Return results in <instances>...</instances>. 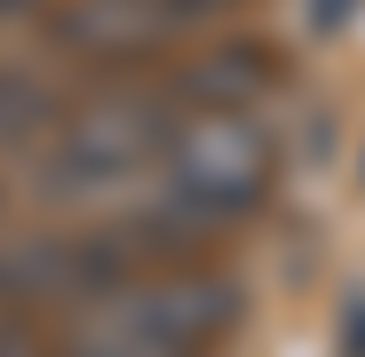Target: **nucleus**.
<instances>
[{"mask_svg": "<svg viewBox=\"0 0 365 357\" xmlns=\"http://www.w3.org/2000/svg\"><path fill=\"white\" fill-rule=\"evenodd\" d=\"M341 341H349V357H365V310H349V326H341Z\"/></svg>", "mask_w": 365, "mask_h": 357, "instance_id": "f8f14e48", "label": "nucleus"}, {"mask_svg": "<svg viewBox=\"0 0 365 357\" xmlns=\"http://www.w3.org/2000/svg\"><path fill=\"white\" fill-rule=\"evenodd\" d=\"M24 9H32V0H0V16H24Z\"/></svg>", "mask_w": 365, "mask_h": 357, "instance_id": "ddd939ff", "label": "nucleus"}, {"mask_svg": "<svg viewBox=\"0 0 365 357\" xmlns=\"http://www.w3.org/2000/svg\"><path fill=\"white\" fill-rule=\"evenodd\" d=\"M135 302H143V318L182 349V357H199V349H215L238 318H247V294H238V278H215V270H167V278H135L128 286Z\"/></svg>", "mask_w": 365, "mask_h": 357, "instance_id": "7ed1b4c3", "label": "nucleus"}, {"mask_svg": "<svg viewBox=\"0 0 365 357\" xmlns=\"http://www.w3.org/2000/svg\"><path fill=\"white\" fill-rule=\"evenodd\" d=\"M0 357H48V349H40V341H32V333H24L9 310H0Z\"/></svg>", "mask_w": 365, "mask_h": 357, "instance_id": "9b49d317", "label": "nucleus"}, {"mask_svg": "<svg viewBox=\"0 0 365 357\" xmlns=\"http://www.w3.org/2000/svg\"><path fill=\"white\" fill-rule=\"evenodd\" d=\"M175 32H182V16L167 0H72L56 16V40L80 56H103V64H135V56L167 48Z\"/></svg>", "mask_w": 365, "mask_h": 357, "instance_id": "20e7f679", "label": "nucleus"}, {"mask_svg": "<svg viewBox=\"0 0 365 357\" xmlns=\"http://www.w3.org/2000/svg\"><path fill=\"white\" fill-rule=\"evenodd\" d=\"M175 128V95H96L80 111H64L48 159L32 167V191L40 199H96L111 183H128L159 159Z\"/></svg>", "mask_w": 365, "mask_h": 357, "instance_id": "f03ea898", "label": "nucleus"}, {"mask_svg": "<svg viewBox=\"0 0 365 357\" xmlns=\"http://www.w3.org/2000/svg\"><path fill=\"white\" fill-rule=\"evenodd\" d=\"M349 9H357V0H302V24H310V32H334Z\"/></svg>", "mask_w": 365, "mask_h": 357, "instance_id": "9d476101", "label": "nucleus"}, {"mask_svg": "<svg viewBox=\"0 0 365 357\" xmlns=\"http://www.w3.org/2000/svg\"><path fill=\"white\" fill-rule=\"evenodd\" d=\"M48 128H56V95H48V80L0 64V143H40Z\"/></svg>", "mask_w": 365, "mask_h": 357, "instance_id": "1a4fd4ad", "label": "nucleus"}, {"mask_svg": "<svg viewBox=\"0 0 365 357\" xmlns=\"http://www.w3.org/2000/svg\"><path fill=\"white\" fill-rule=\"evenodd\" d=\"M215 230H222V222H207L199 207H182L167 183H159V191H151L128 222H119V238L135 247V262H175V254H199Z\"/></svg>", "mask_w": 365, "mask_h": 357, "instance_id": "0eeeda50", "label": "nucleus"}, {"mask_svg": "<svg viewBox=\"0 0 365 357\" xmlns=\"http://www.w3.org/2000/svg\"><path fill=\"white\" fill-rule=\"evenodd\" d=\"M159 183L199 207L207 222H238L270 199V175H278V143L255 111H191L175 119L167 143H159Z\"/></svg>", "mask_w": 365, "mask_h": 357, "instance_id": "f257e3e1", "label": "nucleus"}, {"mask_svg": "<svg viewBox=\"0 0 365 357\" xmlns=\"http://www.w3.org/2000/svg\"><path fill=\"white\" fill-rule=\"evenodd\" d=\"M0 302H72L64 238H9L0 247Z\"/></svg>", "mask_w": 365, "mask_h": 357, "instance_id": "6e6552de", "label": "nucleus"}, {"mask_svg": "<svg viewBox=\"0 0 365 357\" xmlns=\"http://www.w3.org/2000/svg\"><path fill=\"white\" fill-rule=\"evenodd\" d=\"M64 357H182V349L143 318L135 294L119 286V294H103V302H80V318L64 333Z\"/></svg>", "mask_w": 365, "mask_h": 357, "instance_id": "39448f33", "label": "nucleus"}, {"mask_svg": "<svg viewBox=\"0 0 365 357\" xmlns=\"http://www.w3.org/2000/svg\"><path fill=\"white\" fill-rule=\"evenodd\" d=\"M270 88H278V64L255 40L247 48H215V56H199V64L182 72V95H199L207 111H255Z\"/></svg>", "mask_w": 365, "mask_h": 357, "instance_id": "423d86ee", "label": "nucleus"}]
</instances>
